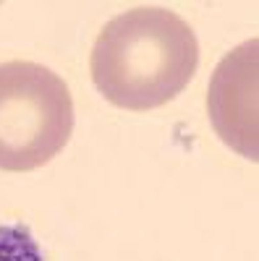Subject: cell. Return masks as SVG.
<instances>
[{"label": "cell", "instance_id": "1", "mask_svg": "<svg viewBox=\"0 0 259 261\" xmlns=\"http://www.w3.org/2000/svg\"><path fill=\"white\" fill-rule=\"evenodd\" d=\"M199 65V42L176 11L139 6L102 27L89 55L97 92L115 107L147 113L176 99Z\"/></svg>", "mask_w": 259, "mask_h": 261}, {"label": "cell", "instance_id": "2", "mask_svg": "<svg viewBox=\"0 0 259 261\" xmlns=\"http://www.w3.org/2000/svg\"><path fill=\"white\" fill-rule=\"evenodd\" d=\"M71 134L68 84L34 60L0 63V170L32 172L48 165Z\"/></svg>", "mask_w": 259, "mask_h": 261}, {"label": "cell", "instance_id": "3", "mask_svg": "<svg viewBox=\"0 0 259 261\" xmlns=\"http://www.w3.org/2000/svg\"><path fill=\"white\" fill-rule=\"evenodd\" d=\"M259 39L251 37L230 50L212 73L207 110L218 136L241 157L259 160Z\"/></svg>", "mask_w": 259, "mask_h": 261}, {"label": "cell", "instance_id": "4", "mask_svg": "<svg viewBox=\"0 0 259 261\" xmlns=\"http://www.w3.org/2000/svg\"><path fill=\"white\" fill-rule=\"evenodd\" d=\"M0 261H45L27 225H0Z\"/></svg>", "mask_w": 259, "mask_h": 261}]
</instances>
